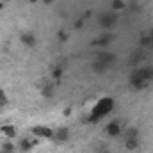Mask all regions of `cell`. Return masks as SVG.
<instances>
[{"instance_id": "obj_1", "label": "cell", "mask_w": 153, "mask_h": 153, "mask_svg": "<svg viewBox=\"0 0 153 153\" xmlns=\"http://www.w3.org/2000/svg\"><path fill=\"white\" fill-rule=\"evenodd\" d=\"M114 109V100L111 96H103L96 102V105L93 107L91 116H89V121L91 123H98L102 117H105L107 114H111V111Z\"/></svg>"}, {"instance_id": "obj_2", "label": "cell", "mask_w": 153, "mask_h": 153, "mask_svg": "<svg viewBox=\"0 0 153 153\" xmlns=\"http://www.w3.org/2000/svg\"><path fill=\"white\" fill-rule=\"evenodd\" d=\"M32 134H34L36 137L52 139V137H53V134H55V130H53V128H50V126H45V125H36V126H32Z\"/></svg>"}, {"instance_id": "obj_3", "label": "cell", "mask_w": 153, "mask_h": 153, "mask_svg": "<svg viewBox=\"0 0 153 153\" xmlns=\"http://www.w3.org/2000/svg\"><path fill=\"white\" fill-rule=\"evenodd\" d=\"M105 134H107L109 137H119V135L123 134L121 123H119V121H111V123H107V125H105Z\"/></svg>"}, {"instance_id": "obj_4", "label": "cell", "mask_w": 153, "mask_h": 153, "mask_svg": "<svg viewBox=\"0 0 153 153\" xmlns=\"http://www.w3.org/2000/svg\"><path fill=\"white\" fill-rule=\"evenodd\" d=\"M148 84H150V80H146V78H143V76L130 75V87L135 89V91H141V89L148 87Z\"/></svg>"}, {"instance_id": "obj_5", "label": "cell", "mask_w": 153, "mask_h": 153, "mask_svg": "<svg viewBox=\"0 0 153 153\" xmlns=\"http://www.w3.org/2000/svg\"><path fill=\"white\" fill-rule=\"evenodd\" d=\"M114 59H116L114 53H111V52H107V50H105V52H100V53H98V57H96V61L103 62V64H105L107 68H109V66H111V64L114 62Z\"/></svg>"}, {"instance_id": "obj_6", "label": "cell", "mask_w": 153, "mask_h": 153, "mask_svg": "<svg viewBox=\"0 0 153 153\" xmlns=\"http://www.w3.org/2000/svg\"><path fill=\"white\" fill-rule=\"evenodd\" d=\"M111 41H112V36H111V34H102L100 38L93 39V41H91V45H93V46H102V48H105Z\"/></svg>"}, {"instance_id": "obj_7", "label": "cell", "mask_w": 153, "mask_h": 153, "mask_svg": "<svg viewBox=\"0 0 153 153\" xmlns=\"http://www.w3.org/2000/svg\"><path fill=\"white\" fill-rule=\"evenodd\" d=\"M20 39H22V43L25 45V46H29V48H34L36 46V36L34 34H30V32H23L22 36H20Z\"/></svg>"}, {"instance_id": "obj_8", "label": "cell", "mask_w": 153, "mask_h": 153, "mask_svg": "<svg viewBox=\"0 0 153 153\" xmlns=\"http://www.w3.org/2000/svg\"><path fill=\"white\" fill-rule=\"evenodd\" d=\"M53 137H55L59 143H66V141L70 139V130H68V128H59V130H55Z\"/></svg>"}, {"instance_id": "obj_9", "label": "cell", "mask_w": 153, "mask_h": 153, "mask_svg": "<svg viewBox=\"0 0 153 153\" xmlns=\"http://www.w3.org/2000/svg\"><path fill=\"white\" fill-rule=\"evenodd\" d=\"M100 25H102L103 29H111L112 25H116V16H114V14L102 16V20H100Z\"/></svg>"}, {"instance_id": "obj_10", "label": "cell", "mask_w": 153, "mask_h": 153, "mask_svg": "<svg viewBox=\"0 0 153 153\" xmlns=\"http://www.w3.org/2000/svg\"><path fill=\"white\" fill-rule=\"evenodd\" d=\"M0 132L5 135V137H9V139H13V137H16V128L13 126V125H2V128H0Z\"/></svg>"}, {"instance_id": "obj_11", "label": "cell", "mask_w": 153, "mask_h": 153, "mask_svg": "<svg viewBox=\"0 0 153 153\" xmlns=\"http://www.w3.org/2000/svg\"><path fill=\"white\" fill-rule=\"evenodd\" d=\"M34 144H36V141L22 139V141H20V150H22V152H29V150H32V148H34Z\"/></svg>"}, {"instance_id": "obj_12", "label": "cell", "mask_w": 153, "mask_h": 153, "mask_svg": "<svg viewBox=\"0 0 153 153\" xmlns=\"http://www.w3.org/2000/svg\"><path fill=\"white\" fill-rule=\"evenodd\" d=\"M125 146H126V150H130V152H134V150H137V148H139V139H137V137H132V139H126V143H125Z\"/></svg>"}, {"instance_id": "obj_13", "label": "cell", "mask_w": 153, "mask_h": 153, "mask_svg": "<svg viewBox=\"0 0 153 153\" xmlns=\"http://www.w3.org/2000/svg\"><path fill=\"white\" fill-rule=\"evenodd\" d=\"M105 70H107V66H105L103 62H100V61H94V62H93V71H96V73H105Z\"/></svg>"}, {"instance_id": "obj_14", "label": "cell", "mask_w": 153, "mask_h": 153, "mask_svg": "<svg viewBox=\"0 0 153 153\" xmlns=\"http://www.w3.org/2000/svg\"><path fill=\"white\" fill-rule=\"evenodd\" d=\"M125 5H126V4H125L123 0H112V9H114V11H123Z\"/></svg>"}, {"instance_id": "obj_15", "label": "cell", "mask_w": 153, "mask_h": 153, "mask_svg": "<svg viewBox=\"0 0 153 153\" xmlns=\"http://www.w3.org/2000/svg\"><path fill=\"white\" fill-rule=\"evenodd\" d=\"M2 152L4 153H13L14 152V144H13V143H5V144L2 146Z\"/></svg>"}, {"instance_id": "obj_16", "label": "cell", "mask_w": 153, "mask_h": 153, "mask_svg": "<svg viewBox=\"0 0 153 153\" xmlns=\"http://www.w3.org/2000/svg\"><path fill=\"white\" fill-rule=\"evenodd\" d=\"M52 76H53L55 80H61V78H62V68H55L53 73H52Z\"/></svg>"}, {"instance_id": "obj_17", "label": "cell", "mask_w": 153, "mask_h": 153, "mask_svg": "<svg viewBox=\"0 0 153 153\" xmlns=\"http://www.w3.org/2000/svg\"><path fill=\"white\" fill-rule=\"evenodd\" d=\"M4 105H7V96H5V91L0 89V107H4Z\"/></svg>"}, {"instance_id": "obj_18", "label": "cell", "mask_w": 153, "mask_h": 153, "mask_svg": "<svg viewBox=\"0 0 153 153\" xmlns=\"http://www.w3.org/2000/svg\"><path fill=\"white\" fill-rule=\"evenodd\" d=\"M132 137H137V128H128L126 130V139H132Z\"/></svg>"}, {"instance_id": "obj_19", "label": "cell", "mask_w": 153, "mask_h": 153, "mask_svg": "<svg viewBox=\"0 0 153 153\" xmlns=\"http://www.w3.org/2000/svg\"><path fill=\"white\" fill-rule=\"evenodd\" d=\"M43 94H45V96H52V94H53L52 85H45V87H43Z\"/></svg>"}, {"instance_id": "obj_20", "label": "cell", "mask_w": 153, "mask_h": 153, "mask_svg": "<svg viewBox=\"0 0 153 153\" xmlns=\"http://www.w3.org/2000/svg\"><path fill=\"white\" fill-rule=\"evenodd\" d=\"M57 38H59V41H66V39H68V34H66V32H62V30H61V32H59V36H57Z\"/></svg>"}, {"instance_id": "obj_21", "label": "cell", "mask_w": 153, "mask_h": 153, "mask_svg": "<svg viewBox=\"0 0 153 153\" xmlns=\"http://www.w3.org/2000/svg\"><path fill=\"white\" fill-rule=\"evenodd\" d=\"M84 27V20H78V22H75V29H82Z\"/></svg>"}, {"instance_id": "obj_22", "label": "cell", "mask_w": 153, "mask_h": 153, "mask_svg": "<svg viewBox=\"0 0 153 153\" xmlns=\"http://www.w3.org/2000/svg\"><path fill=\"white\" fill-rule=\"evenodd\" d=\"M41 2H43V4H46V5H50V4H53L55 0H41Z\"/></svg>"}, {"instance_id": "obj_23", "label": "cell", "mask_w": 153, "mask_h": 153, "mask_svg": "<svg viewBox=\"0 0 153 153\" xmlns=\"http://www.w3.org/2000/svg\"><path fill=\"white\" fill-rule=\"evenodd\" d=\"M29 2H30V4H36V2H38V0H29Z\"/></svg>"}, {"instance_id": "obj_24", "label": "cell", "mask_w": 153, "mask_h": 153, "mask_svg": "<svg viewBox=\"0 0 153 153\" xmlns=\"http://www.w3.org/2000/svg\"><path fill=\"white\" fill-rule=\"evenodd\" d=\"M2 9H4V4H2V2H0V11H2Z\"/></svg>"}, {"instance_id": "obj_25", "label": "cell", "mask_w": 153, "mask_h": 153, "mask_svg": "<svg viewBox=\"0 0 153 153\" xmlns=\"http://www.w3.org/2000/svg\"><path fill=\"white\" fill-rule=\"evenodd\" d=\"M5 2H11V0H5Z\"/></svg>"}, {"instance_id": "obj_26", "label": "cell", "mask_w": 153, "mask_h": 153, "mask_svg": "<svg viewBox=\"0 0 153 153\" xmlns=\"http://www.w3.org/2000/svg\"><path fill=\"white\" fill-rule=\"evenodd\" d=\"M2 153H4V152H2Z\"/></svg>"}]
</instances>
